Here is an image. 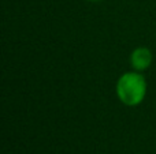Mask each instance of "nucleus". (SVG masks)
Here are the masks:
<instances>
[{
    "label": "nucleus",
    "mask_w": 156,
    "mask_h": 154,
    "mask_svg": "<svg viewBox=\"0 0 156 154\" xmlns=\"http://www.w3.org/2000/svg\"><path fill=\"white\" fill-rule=\"evenodd\" d=\"M152 62H154V55H152L151 49L147 46H138L130 53V64H132L133 70L138 71V72L148 70Z\"/></svg>",
    "instance_id": "f03ea898"
},
{
    "label": "nucleus",
    "mask_w": 156,
    "mask_h": 154,
    "mask_svg": "<svg viewBox=\"0 0 156 154\" xmlns=\"http://www.w3.org/2000/svg\"><path fill=\"white\" fill-rule=\"evenodd\" d=\"M86 2H90V3H99V2H103V0H86Z\"/></svg>",
    "instance_id": "7ed1b4c3"
},
{
    "label": "nucleus",
    "mask_w": 156,
    "mask_h": 154,
    "mask_svg": "<svg viewBox=\"0 0 156 154\" xmlns=\"http://www.w3.org/2000/svg\"><path fill=\"white\" fill-rule=\"evenodd\" d=\"M147 81L138 71H129L122 74L115 85L118 100L126 106H137L147 95Z\"/></svg>",
    "instance_id": "f257e3e1"
}]
</instances>
